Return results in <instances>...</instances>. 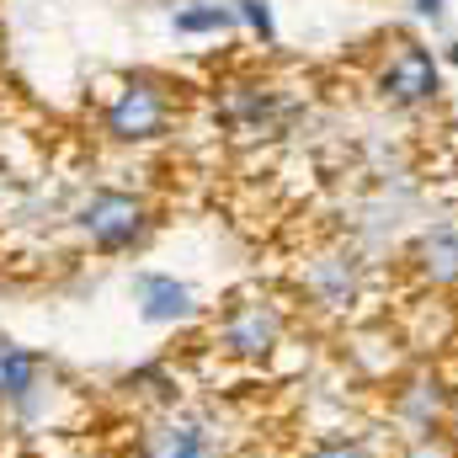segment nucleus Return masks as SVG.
<instances>
[{
  "label": "nucleus",
  "instance_id": "obj_5",
  "mask_svg": "<svg viewBox=\"0 0 458 458\" xmlns=\"http://www.w3.org/2000/svg\"><path fill=\"white\" fill-rule=\"evenodd\" d=\"M373 91H378L389 107H400V113H421V107H432V102L443 97V59H437L427 43L400 38V43L378 59V70H373Z\"/></svg>",
  "mask_w": 458,
  "mask_h": 458
},
{
  "label": "nucleus",
  "instance_id": "obj_12",
  "mask_svg": "<svg viewBox=\"0 0 458 458\" xmlns=\"http://www.w3.org/2000/svg\"><path fill=\"white\" fill-rule=\"evenodd\" d=\"M171 27L182 38H219V32H234L240 27V11H234V0L229 5H219V0H192V5H182L171 16Z\"/></svg>",
  "mask_w": 458,
  "mask_h": 458
},
{
  "label": "nucleus",
  "instance_id": "obj_1",
  "mask_svg": "<svg viewBox=\"0 0 458 458\" xmlns=\"http://www.w3.org/2000/svg\"><path fill=\"white\" fill-rule=\"evenodd\" d=\"M70 229L91 256H128L155 234V203L128 187H91L70 208Z\"/></svg>",
  "mask_w": 458,
  "mask_h": 458
},
{
  "label": "nucleus",
  "instance_id": "obj_4",
  "mask_svg": "<svg viewBox=\"0 0 458 458\" xmlns=\"http://www.w3.org/2000/svg\"><path fill=\"white\" fill-rule=\"evenodd\" d=\"M133 458H229V427L208 405H165L139 427Z\"/></svg>",
  "mask_w": 458,
  "mask_h": 458
},
{
  "label": "nucleus",
  "instance_id": "obj_2",
  "mask_svg": "<svg viewBox=\"0 0 458 458\" xmlns=\"http://www.w3.org/2000/svg\"><path fill=\"white\" fill-rule=\"evenodd\" d=\"M176 107H182V97H176V86L165 75L133 70V75H123L113 91H107L97 123H102V133L113 144H155V139L171 133Z\"/></svg>",
  "mask_w": 458,
  "mask_h": 458
},
{
  "label": "nucleus",
  "instance_id": "obj_14",
  "mask_svg": "<svg viewBox=\"0 0 458 458\" xmlns=\"http://www.w3.org/2000/svg\"><path fill=\"white\" fill-rule=\"evenodd\" d=\"M394 458H458V437L454 432H421V437H405Z\"/></svg>",
  "mask_w": 458,
  "mask_h": 458
},
{
  "label": "nucleus",
  "instance_id": "obj_13",
  "mask_svg": "<svg viewBox=\"0 0 458 458\" xmlns=\"http://www.w3.org/2000/svg\"><path fill=\"white\" fill-rule=\"evenodd\" d=\"M299 458H378V454H373V443L362 432H320V437L304 443Z\"/></svg>",
  "mask_w": 458,
  "mask_h": 458
},
{
  "label": "nucleus",
  "instance_id": "obj_10",
  "mask_svg": "<svg viewBox=\"0 0 458 458\" xmlns=\"http://www.w3.org/2000/svg\"><path fill=\"white\" fill-rule=\"evenodd\" d=\"M405 267L427 293H458V214L421 229L405 250Z\"/></svg>",
  "mask_w": 458,
  "mask_h": 458
},
{
  "label": "nucleus",
  "instance_id": "obj_16",
  "mask_svg": "<svg viewBox=\"0 0 458 458\" xmlns=\"http://www.w3.org/2000/svg\"><path fill=\"white\" fill-rule=\"evenodd\" d=\"M443 5H448V0H416V11H421V16H432V21L443 16Z\"/></svg>",
  "mask_w": 458,
  "mask_h": 458
},
{
  "label": "nucleus",
  "instance_id": "obj_3",
  "mask_svg": "<svg viewBox=\"0 0 458 458\" xmlns=\"http://www.w3.org/2000/svg\"><path fill=\"white\" fill-rule=\"evenodd\" d=\"M283 342H288V304L277 293H234L214 315V352L240 368L272 362Z\"/></svg>",
  "mask_w": 458,
  "mask_h": 458
},
{
  "label": "nucleus",
  "instance_id": "obj_17",
  "mask_svg": "<svg viewBox=\"0 0 458 458\" xmlns=\"http://www.w3.org/2000/svg\"><path fill=\"white\" fill-rule=\"evenodd\" d=\"M448 64H458V43H448Z\"/></svg>",
  "mask_w": 458,
  "mask_h": 458
},
{
  "label": "nucleus",
  "instance_id": "obj_7",
  "mask_svg": "<svg viewBox=\"0 0 458 458\" xmlns=\"http://www.w3.org/2000/svg\"><path fill=\"white\" fill-rule=\"evenodd\" d=\"M389 416L400 421L405 437H421V432H448V416H454V389L437 368H416L405 378H394L389 389Z\"/></svg>",
  "mask_w": 458,
  "mask_h": 458
},
{
  "label": "nucleus",
  "instance_id": "obj_6",
  "mask_svg": "<svg viewBox=\"0 0 458 458\" xmlns=\"http://www.w3.org/2000/svg\"><path fill=\"white\" fill-rule=\"evenodd\" d=\"M54 394L59 389H54L43 357L0 331V411H11L16 421H43Z\"/></svg>",
  "mask_w": 458,
  "mask_h": 458
},
{
  "label": "nucleus",
  "instance_id": "obj_9",
  "mask_svg": "<svg viewBox=\"0 0 458 458\" xmlns=\"http://www.w3.org/2000/svg\"><path fill=\"white\" fill-rule=\"evenodd\" d=\"M214 107H219V117H225V128L234 139H272L288 123V107H283L277 86H267V81H234V86H225V97Z\"/></svg>",
  "mask_w": 458,
  "mask_h": 458
},
{
  "label": "nucleus",
  "instance_id": "obj_15",
  "mask_svg": "<svg viewBox=\"0 0 458 458\" xmlns=\"http://www.w3.org/2000/svg\"><path fill=\"white\" fill-rule=\"evenodd\" d=\"M234 11H240V21H245L261 43H277V21H272V5H267V0H234Z\"/></svg>",
  "mask_w": 458,
  "mask_h": 458
},
{
  "label": "nucleus",
  "instance_id": "obj_8",
  "mask_svg": "<svg viewBox=\"0 0 458 458\" xmlns=\"http://www.w3.org/2000/svg\"><path fill=\"white\" fill-rule=\"evenodd\" d=\"M299 288L320 315H352L362 299V256L357 250H315L299 267Z\"/></svg>",
  "mask_w": 458,
  "mask_h": 458
},
{
  "label": "nucleus",
  "instance_id": "obj_11",
  "mask_svg": "<svg viewBox=\"0 0 458 458\" xmlns=\"http://www.w3.org/2000/svg\"><path fill=\"white\" fill-rule=\"evenodd\" d=\"M133 299H139V315L149 326H187L198 315V293L171 277V272H139L133 277Z\"/></svg>",
  "mask_w": 458,
  "mask_h": 458
}]
</instances>
